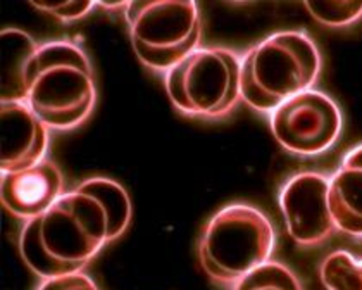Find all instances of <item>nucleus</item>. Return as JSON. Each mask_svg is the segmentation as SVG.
I'll return each mask as SVG.
<instances>
[{
  "instance_id": "6e6552de",
  "label": "nucleus",
  "mask_w": 362,
  "mask_h": 290,
  "mask_svg": "<svg viewBox=\"0 0 362 290\" xmlns=\"http://www.w3.org/2000/svg\"><path fill=\"white\" fill-rule=\"evenodd\" d=\"M329 178L320 173L292 176L279 194V207L288 235L300 245H317L332 237L334 221L329 211Z\"/></svg>"
},
{
  "instance_id": "dca6fc26",
  "label": "nucleus",
  "mask_w": 362,
  "mask_h": 290,
  "mask_svg": "<svg viewBox=\"0 0 362 290\" xmlns=\"http://www.w3.org/2000/svg\"><path fill=\"white\" fill-rule=\"evenodd\" d=\"M30 6L49 13L62 21H74L92 11L95 2L92 0H30Z\"/></svg>"
},
{
  "instance_id": "9b49d317",
  "label": "nucleus",
  "mask_w": 362,
  "mask_h": 290,
  "mask_svg": "<svg viewBox=\"0 0 362 290\" xmlns=\"http://www.w3.org/2000/svg\"><path fill=\"white\" fill-rule=\"evenodd\" d=\"M328 199L337 230L362 237V145L345 156L329 178Z\"/></svg>"
},
{
  "instance_id": "0eeeda50",
  "label": "nucleus",
  "mask_w": 362,
  "mask_h": 290,
  "mask_svg": "<svg viewBox=\"0 0 362 290\" xmlns=\"http://www.w3.org/2000/svg\"><path fill=\"white\" fill-rule=\"evenodd\" d=\"M271 130L292 154H322L341 133L340 109L326 93L307 90L271 112Z\"/></svg>"
},
{
  "instance_id": "f257e3e1",
  "label": "nucleus",
  "mask_w": 362,
  "mask_h": 290,
  "mask_svg": "<svg viewBox=\"0 0 362 290\" xmlns=\"http://www.w3.org/2000/svg\"><path fill=\"white\" fill-rule=\"evenodd\" d=\"M132 221V201L119 183L88 178L62 195L40 216L28 219L19 250L38 277L78 273L126 232Z\"/></svg>"
},
{
  "instance_id": "39448f33",
  "label": "nucleus",
  "mask_w": 362,
  "mask_h": 290,
  "mask_svg": "<svg viewBox=\"0 0 362 290\" xmlns=\"http://www.w3.org/2000/svg\"><path fill=\"white\" fill-rule=\"evenodd\" d=\"M133 49L145 66L168 73L199 49V6L192 0H133L126 7Z\"/></svg>"
},
{
  "instance_id": "1a4fd4ad",
  "label": "nucleus",
  "mask_w": 362,
  "mask_h": 290,
  "mask_svg": "<svg viewBox=\"0 0 362 290\" xmlns=\"http://www.w3.org/2000/svg\"><path fill=\"white\" fill-rule=\"evenodd\" d=\"M2 173L28 170L45 159L49 147L47 124L26 102H2Z\"/></svg>"
},
{
  "instance_id": "20e7f679",
  "label": "nucleus",
  "mask_w": 362,
  "mask_h": 290,
  "mask_svg": "<svg viewBox=\"0 0 362 290\" xmlns=\"http://www.w3.org/2000/svg\"><path fill=\"white\" fill-rule=\"evenodd\" d=\"M274 228L249 204H230L211 218L200 235L199 260L206 275L219 284H237L269 262Z\"/></svg>"
},
{
  "instance_id": "2eb2a0df",
  "label": "nucleus",
  "mask_w": 362,
  "mask_h": 290,
  "mask_svg": "<svg viewBox=\"0 0 362 290\" xmlns=\"http://www.w3.org/2000/svg\"><path fill=\"white\" fill-rule=\"evenodd\" d=\"M304 6L326 26H347L362 18V0H309Z\"/></svg>"
},
{
  "instance_id": "f3484780",
  "label": "nucleus",
  "mask_w": 362,
  "mask_h": 290,
  "mask_svg": "<svg viewBox=\"0 0 362 290\" xmlns=\"http://www.w3.org/2000/svg\"><path fill=\"white\" fill-rule=\"evenodd\" d=\"M37 290H100L95 282L86 277L83 272L71 273V275L45 278Z\"/></svg>"
},
{
  "instance_id": "f8f14e48",
  "label": "nucleus",
  "mask_w": 362,
  "mask_h": 290,
  "mask_svg": "<svg viewBox=\"0 0 362 290\" xmlns=\"http://www.w3.org/2000/svg\"><path fill=\"white\" fill-rule=\"evenodd\" d=\"M2 40V102H26L35 57L40 47L23 30L6 28Z\"/></svg>"
},
{
  "instance_id": "423d86ee",
  "label": "nucleus",
  "mask_w": 362,
  "mask_h": 290,
  "mask_svg": "<svg viewBox=\"0 0 362 290\" xmlns=\"http://www.w3.org/2000/svg\"><path fill=\"white\" fill-rule=\"evenodd\" d=\"M240 66L242 59L230 49H197L166 73L169 99L185 115H226L242 99Z\"/></svg>"
},
{
  "instance_id": "4468645a",
  "label": "nucleus",
  "mask_w": 362,
  "mask_h": 290,
  "mask_svg": "<svg viewBox=\"0 0 362 290\" xmlns=\"http://www.w3.org/2000/svg\"><path fill=\"white\" fill-rule=\"evenodd\" d=\"M233 290H302L295 273L285 265L269 261L235 284Z\"/></svg>"
},
{
  "instance_id": "7ed1b4c3",
  "label": "nucleus",
  "mask_w": 362,
  "mask_h": 290,
  "mask_svg": "<svg viewBox=\"0 0 362 290\" xmlns=\"http://www.w3.org/2000/svg\"><path fill=\"white\" fill-rule=\"evenodd\" d=\"M93 69L83 50L71 42H50L38 49L26 104L47 128L80 127L95 105Z\"/></svg>"
},
{
  "instance_id": "ddd939ff",
  "label": "nucleus",
  "mask_w": 362,
  "mask_h": 290,
  "mask_svg": "<svg viewBox=\"0 0 362 290\" xmlns=\"http://www.w3.org/2000/svg\"><path fill=\"white\" fill-rule=\"evenodd\" d=\"M320 275L326 290H362V260L337 250L322 261Z\"/></svg>"
},
{
  "instance_id": "f03ea898",
  "label": "nucleus",
  "mask_w": 362,
  "mask_h": 290,
  "mask_svg": "<svg viewBox=\"0 0 362 290\" xmlns=\"http://www.w3.org/2000/svg\"><path fill=\"white\" fill-rule=\"evenodd\" d=\"M320 71L321 56L313 38L300 31H279L242 57V99L255 111L273 112L283 102L310 90Z\"/></svg>"
},
{
  "instance_id": "9d476101",
  "label": "nucleus",
  "mask_w": 362,
  "mask_h": 290,
  "mask_svg": "<svg viewBox=\"0 0 362 290\" xmlns=\"http://www.w3.org/2000/svg\"><path fill=\"white\" fill-rule=\"evenodd\" d=\"M64 180L52 161L43 159L23 171L2 173L0 199L14 216L33 219L45 213L62 197Z\"/></svg>"
}]
</instances>
